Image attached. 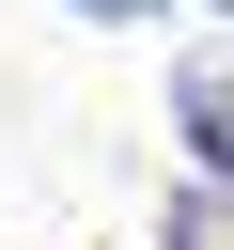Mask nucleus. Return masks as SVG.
Segmentation results:
<instances>
[{
	"label": "nucleus",
	"mask_w": 234,
	"mask_h": 250,
	"mask_svg": "<svg viewBox=\"0 0 234 250\" xmlns=\"http://www.w3.org/2000/svg\"><path fill=\"white\" fill-rule=\"evenodd\" d=\"M172 125H187V156L234 188V62H187V78H172Z\"/></svg>",
	"instance_id": "1"
},
{
	"label": "nucleus",
	"mask_w": 234,
	"mask_h": 250,
	"mask_svg": "<svg viewBox=\"0 0 234 250\" xmlns=\"http://www.w3.org/2000/svg\"><path fill=\"white\" fill-rule=\"evenodd\" d=\"M78 16H156V0H78Z\"/></svg>",
	"instance_id": "2"
}]
</instances>
